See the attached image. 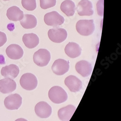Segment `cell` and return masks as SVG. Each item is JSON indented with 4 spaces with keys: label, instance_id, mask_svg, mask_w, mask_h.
Returning a JSON list of instances; mask_svg holds the SVG:
<instances>
[{
    "label": "cell",
    "instance_id": "6da1fadb",
    "mask_svg": "<svg viewBox=\"0 0 121 121\" xmlns=\"http://www.w3.org/2000/svg\"><path fill=\"white\" fill-rule=\"evenodd\" d=\"M48 97L54 103L60 104L66 101L68 96L66 92L62 87L55 86L49 90Z\"/></svg>",
    "mask_w": 121,
    "mask_h": 121
},
{
    "label": "cell",
    "instance_id": "7a4b0ae2",
    "mask_svg": "<svg viewBox=\"0 0 121 121\" xmlns=\"http://www.w3.org/2000/svg\"><path fill=\"white\" fill-rule=\"evenodd\" d=\"M76 27L78 33L83 36L92 35L95 29L94 20H80L77 22Z\"/></svg>",
    "mask_w": 121,
    "mask_h": 121
},
{
    "label": "cell",
    "instance_id": "3957f363",
    "mask_svg": "<svg viewBox=\"0 0 121 121\" xmlns=\"http://www.w3.org/2000/svg\"><path fill=\"white\" fill-rule=\"evenodd\" d=\"M50 52L47 49H40L35 52L33 56L34 62L38 66L40 67L45 66L48 65L50 61Z\"/></svg>",
    "mask_w": 121,
    "mask_h": 121
},
{
    "label": "cell",
    "instance_id": "277c9868",
    "mask_svg": "<svg viewBox=\"0 0 121 121\" xmlns=\"http://www.w3.org/2000/svg\"><path fill=\"white\" fill-rule=\"evenodd\" d=\"M37 84L36 77L31 73H25L20 79V84L21 86L24 89L28 91H32L35 89Z\"/></svg>",
    "mask_w": 121,
    "mask_h": 121
},
{
    "label": "cell",
    "instance_id": "5b68a950",
    "mask_svg": "<svg viewBox=\"0 0 121 121\" xmlns=\"http://www.w3.org/2000/svg\"><path fill=\"white\" fill-rule=\"evenodd\" d=\"M48 36L52 41L60 43L64 42L66 39L67 33L65 29L55 27L49 30Z\"/></svg>",
    "mask_w": 121,
    "mask_h": 121
},
{
    "label": "cell",
    "instance_id": "8992f818",
    "mask_svg": "<svg viewBox=\"0 0 121 121\" xmlns=\"http://www.w3.org/2000/svg\"><path fill=\"white\" fill-rule=\"evenodd\" d=\"M44 22L48 26L56 27L62 25L65 22V18L57 12L53 11L45 15Z\"/></svg>",
    "mask_w": 121,
    "mask_h": 121
},
{
    "label": "cell",
    "instance_id": "52a82bcc",
    "mask_svg": "<svg viewBox=\"0 0 121 121\" xmlns=\"http://www.w3.org/2000/svg\"><path fill=\"white\" fill-rule=\"evenodd\" d=\"M22 97L17 94H12L6 97L4 101L5 108L9 110L18 109L22 104Z\"/></svg>",
    "mask_w": 121,
    "mask_h": 121
},
{
    "label": "cell",
    "instance_id": "ba28073f",
    "mask_svg": "<svg viewBox=\"0 0 121 121\" xmlns=\"http://www.w3.org/2000/svg\"><path fill=\"white\" fill-rule=\"evenodd\" d=\"M52 69L54 74L57 75L62 76L68 71L69 64L67 60L59 59L55 60L52 65Z\"/></svg>",
    "mask_w": 121,
    "mask_h": 121
},
{
    "label": "cell",
    "instance_id": "9c48e42d",
    "mask_svg": "<svg viewBox=\"0 0 121 121\" xmlns=\"http://www.w3.org/2000/svg\"><path fill=\"white\" fill-rule=\"evenodd\" d=\"M78 14L81 16H90L94 14L93 4L89 0H82L77 7Z\"/></svg>",
    "mask_w": 121,
    "mask_h": 121
},
{
    "label": "cell",
    "instance_id": "30bf717a",
    "mask_svg": "<svg viewBox=\"0 0 121 121\" xmlns=\"http://www.w3.org/2000/svg\"><path fill=\"white\" fill-rule=\"evenodd\" d=\"M36 114L41 118H48L52 114V108L51 106L47 102L41 101L38 103L35 107Z\"/></svg>",
    "mask_w": 121,
    "mask_h": 121
},
{
    "label": "cell",
    "instance_id": "8fae6325",
    "mask_svg": "<svg viewBox=\"0 0 121 121\" xmlns=\"http://www.w3.org/2000/svg\"><path fill=\"white\" fill-rule=\"evenodd\" d=\"M65 83L72 92L80 91L82 87V83L81 80L74 76H68L65 80Z\"/></svg>",
    "mask_w": 121,
    "mask_h": 121
},
{
    "label": "cell",
    "instance_id": "7c38bea8",
    "mask_svg": "<svg viewBox=\"0 0 121 121\" xmlns=\"http://www.w3.org/2000/svg\"><path fill=\"white\" fill-rule=\"evenodd\" d=\"M17 84L13 79L5 78L0 80V92L4 94L11 93L16 89Z\"/></svg>",
    "mask_w": 121,
    "mask_h": 121
},
{
    "label": "cell",
    "instance_id": "4fadbf2b",
    "mask_svg": "<svg viewBox=\"0 0 121 121\" xmlns=\"http://www.w3.org/2000/svg\"><path fill=\"white\" fill-rule=\"evenodd\" d=\"M7 56L12 60H18L23 55V50L22 48L17 44H11L6 49Z\"/></svg>",
    "mask_w": 121,
    "mask_h": 121
},
{
    "label": "cell",
    "instance_id": "5bb4252c",
    "mask_svg": "<svg viewBox=\"0 0 121 121\" xmlns=\"http://www.w3.org/2000/svg\"><path fill=\"white\" fill-rule=\"evenodd\" d=\"M76 70L77 72L83 77L89 76L92 73V66L86 60H80L76 64Z\"/></svg>",
    "mask_w": 121,
    "mask_h": 121
},
{
    "label": "cell",
    "instance_id": "9a60e30c",
    "mask_svg": "<svg viewBox=\"0 0 121 121\" xmlns=\"http://www.w3.org/2000/svg\"><path fill=\"white\" fill-rule=\"evenodd\" d=\"M76 109V108L72 105H69L60 108L58 112L59 118L61 121H69Z\"/></svg>",
    "mask_w": 121,
    "mask_h": 121
},
{
    "label": "cell",
    "instance_id": "2e32d148",
    "mask_svg": "<svg viewBox=\"0 0 121 121\" xmlns=\"http://www.w3.org/2000/svg\"><path fill=\"white\" fill-rule=\"evenodd\" d=\"M1 73L2 75L5 78L14 79L18 76L19 69L17 65L11 64L3 67L1 69Z\"/></svg>",
    "mask_w": 121,
    "mask_h": 121
},
{
    "label": "cell",
    "instance_id": "e0dca14e",
    "mask_svg": "<svg viewBox=\"0 0 121 121\" xmlns=\"http://www.w3.org/2000/svg\"><path fill=\"white\" fill-rule=\"evenodd\" d=\"M6 16L10 21L14 22L20 21L24 17L23 12L18 7L13 6L8 8L6 12Z\"/></svg>",
    "mask_w": 121,
    "mask_h": 121
},
{
    "label": "cell",
    "instance_id": "ac0fdd59",
    "mask_svg": "<svg viewBox=\"0 0 121 121\" xmlns=\"http://www.w3.org/2000/svg\"><path fill=\"white\" fill-rule=\"evenodd\" d=\"M65 51L68 56L71 58H75L81 54L82 48L78 44L70 42L65 47Z\"/></svg>",
    "mask_w": 121,
    "mask_h": 121
},
{
    "label": "cell",
    "instance_id": "d6986e66",
    "mask_svg": "<svg viewBox=\"0 0 121 121\" xmlns=\"http://www.w3.org/2000/svg\"><path fill=\"white\" fill-rule=\"evenodd\" d=\"M22 41L27 48H33L38 45L39 39L35 34H26L23 36Z\"/></svg>",
    "mask_w": 121,
    "mask_h": 121
},
{
    "label": "cell",
    "instance_id": "ffe728a7",
    "mask_svg": "<svg viewBox=\"0 0 121 121\" xmlns=\"http://www.w3.org/2000/svg\"><path fill=\"white\" fill-rule=\"evenodd\" d=\"M60 8L67 16L71 17L75 14L76 6L74 3L71 0H65L62 3Z\"/></svg>",
    "mask_w": 121,
    "mask_h": 121
},
{
    "label": "cell",
    "instance_id": "44dd1931",
    "mask_svg": "<svg viewBox=\"0 0 121 121\" xmlns=\"http://www.w3.org/2000/svg\"><path fill=\"white\" fill-rule=\"evenodd\" d=\"M22 26L25 29H33L37 25V19L33 15L25 14L23 18L20 21Z\"/></svg>",
    "mask_w": 121,
    "mask_h": 121
},
{
    "label": "cell",
    "instance_id": "7402d4cb",
    "mask_svg": "<svg viewBox=\"0 0 121 121\" xmlns=\"http://www.w3.org/2000/svg\"><path fill=\"white\" fill-rule=\"evenodd\" d=\"M23 7L28 11H33L36 8V0H22Z\"/></svg>",
    "mask_w": 121,
    "mask_h": 121
},
{
    "label": "cell",
    "instance_id": "603a6c76",
    "mask_svg": "<svg viewBox=\"0 0 121 121\" xmlns=\"http://www.w3.org/2000/svg\"><path fill=\"white\" fill-rule=\"evenodd\" d=\"M56 0H40V5L41 8L47 9L52 7L56 5Z\"/></svg>",
    "mask_w": 121,
    "mask_h": 121
},
{
    "label": "cell",
    "instance_id": "cb8c5ba5",
    "mask_svg": "<svg viewBox=\"0 0 121 121\" xmlns=\"http://www.w3.org/2000/svg\"><path fill=\"white\" fill-rule=\"evenodd\" d=\"M103 2L104 0H99L97 4L98 14L101 16L103 15Z\"/></svg>",
    "mask_w": 121,
    "mask_h": 121
},
{
    "label": "cell",
    "instance_id": "d4e9b609",
    "mask_svg": "<svg viewBox=\"0 0 121 121\" xmlns=\"http://www.w3.org/2000/svg\"><path fill=\"white\" fill-rule=\"evenodd\" d=\"M7 41V37L5 33L0 32V47L4 46Z\"/></svg>",
    "mask_w": 121,
    "mask_h": 121
},
{
    "label": "cell",
    "instance_id": "484cf974",
    "mask_svg": "<svg viewBox=\"0 0 121 121\" xmlns=\"http://www.w3.org/2000/svg\"><path fill=\"white\" fill-rule=\"evenodd\" d=\"M15 121H28L27 120L23 118H19L15 120Z\"/></svg>",
    "mask_w": 121,
    "mask_h": 121
},
{
    "label": "cell",
    "instance_id": "4316f807",
    "mask_svg": "<svg viewBox=\"0 0 121 121\" xmlns=\"http://www.w3.org/2000/svg\"><path fill=\"white\" fill-rule=\"evenodd\" d=\"M4 1H9V0H4Z\"/></svg>",
    "mask_w": 121,
    "mask_h": 121
}]
</instances>
